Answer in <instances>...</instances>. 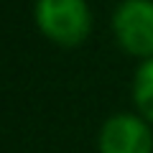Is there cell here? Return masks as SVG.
Masks as SVG:
<instances>
[{
    "label": "cell",
    "instance_id": "1",
    "mask_svg": "<svg viewBox=\"0 0 153 153\" xmlns=\"http://www.w3.org/2000/svg\"><path fill=\"white\" fill-rule=\"evenodd\" d=\"M36 23L49 41L59 46H79L89 36L92 13L87 0H38Z\"/></svg>",
    "mask_w": 153,
    "mask_h": 153
},
{
    "label": "cell",
    "instance_id": "2",
    "mask_svg": "<svg viewBox=\"0 0 153 153\" xmlns=\"http://www.w3.org/2000/svg\"><path fill=\"white\" fill-rule=\"evenodd\" d=\"M112 31L123 51L153 59V0H123L112 16Z\"/></svg>",
    "mask_w": 153,
    "mask_h": 153
},
{
    "label": "cell",
    "instance_id": "3",
    "mask_svg": "<svg viewBox=\"0 0 153 153\" xmlns=\"http://www.w3.org/2000/svg\"><path fill=\"white\" fill-rule=\"evenodd\" d=\"M100 153H153L151 123L130 112L107 117L100 130Z\"/></svg>",
    "mask_w": 153,
    "mask_h": 153
},
{
    "label": "cell",
    "instance_id": "4",
    "mask_svg": "<svg viewBox=\"0 0 153 153\" xmlns=\"http://www.w3.org/2000/svg\"><path fill=\"white\" fill-rule=\"evenodd\" d=\"M133 100H135L138 115L153 125V59H146L138 69L133 82Z\"/></svg>",
    "mask_w": 153,
    "mask_h": 153
}]
</instances>
